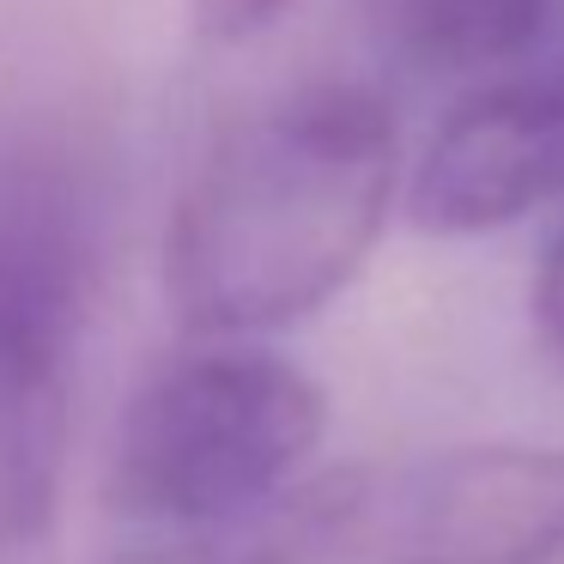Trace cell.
Segmentation results:
<instances>
[{"mask_svg":"<svg viewBox=\"0 0 564 564\" xmlns=\"http://www.w3.org/2000/svg\"><path fill=\"white\" fill-rule=\"evenodd\" d=\"M86 328V256L55 219L0 225V546L50 522L67 389Z\"/></svg>","mask_w":564,"mask_h":564,"instance_id":"4","label":"cell"},{"mask_svg":"<svg viewBox=\"0 0 564 564\" xmlns=\"http://www.w3.org/2000/svg\"><path fill=\"white\" fill-rule=\"evenodd\" d=\"M564 449L558 443H462L365 486L334 564H558Z\"/></svg>","mask_w":564,"mask_h":564,"instance_id":"3","label":"cell"},{"mask_svg":"<svg viewBox=\"0 0 564 564\" xmlns=\"http://www.w3.org/2000/svg\"><path fill=\"white\" fill-rule=\"evenodd\" d=\"M528 310H534V334L546 346V358L564 370V213L546 231L534 261V285H528Z\"/></svg>","mask_w":564,"mask_h":564,"instance_id":"7","label":"cell"},{"mask_svg":"<svg viewBox=\"0 0 564 564\" xmlns=\"http://www.w3.org/2000/svg\"><path fill=\"white\" fill-rule=\"evenodd\" d=\"M365 474H316L280 503L200 534H164L122 564H334L365 503Z\"/></svg>","mask_w":564,"mask_h":564,"instance_id":"6","label":"cell"},{"mask_svg":"<svg viewBox=\"0 0 564 564\" xmlns=\"http://www.w3.org/2000/svg\"><path fill=\"white\" fill-rule=\"evenodd\" d=\"M564 200V50L474 86L406 176V213L431 237H479Z\"/></svg>","mask_w":564,"mask_h":564,"instance_id":"5","label":"cell"},{"mask_svg":"<svg viewBox=\"0 0 564 564\" xmlns=\"http://www.w3.org/2000/svg\"><path fill=\"white\" fill-rule=\"evenodd\" d=\"M401 195L394 110L365 86H297L207 147L164 237V285L188 334L297 328L352 285Z\"/></svg>","mask_w":564,"mask_h":564,"instance_id":"1","label":"cell"},{"mask_svg":"<svg viewBox=\"0 0 564 564\" xmlns=\"http://www.w3.org/2000/svg\"><path fill=\"white\" fill-rule=\"evenodd\" d=\"M328 437V389L249 340H207L134 389L110 449V503L128 522L200 534L304 486Z\"/></svg>","mask_w":564,"mask_h":564,"instance_id":"2","label":"cell"},{"mask_svg":"<svg viewBox=\"0 0 564 564\" xmlns=\"http://www.w3.org/2000/svg\"><path fill=\"white\" fill-rule=\"evenodd\" d=\"M292 0H200V37L213 43H243L268 31Z\"/></svg>","mask_w":564,"mask_h":564,"instance_id":"8","label":"cell"}]
</instances>
